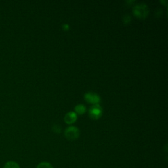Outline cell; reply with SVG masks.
Wrapping results in <instances>:
<instances>
[{"mask_svg": "<svg viewBox=\"0 0 168 168\" xmlns=\"http://www.w3.org/2000/svg\"><path fill=\"white\" fill-rule=\"evenodd\" d=\"M134 15L139 18H145L148 15L149 10L146 5L140 3L135 5L133 9Z\"/></svg>", "mask_w": 168, "mask_h": 168, "instance_id": "1", "label": "cell"}, {"mask_svg": "<svg viewBox=\"0 0 168 168\" xmlns=\"http://www.w3.org/2000/svg\"><path fill=\"white\" fill-rule=\"evenodd\" d=\"M64 134L65 137L68 140H75L80 136V131L74 126H70L65 130Z\"/></svg>", "mask_w": 168, "mask_h": 168, "instance_id": "2", "label": "cell"}, {"mask_svg": "<svg viewBox=\"0 0 168 168\" xmlns=\"http://www.w3.org/2000/svg\"><path fill=\"white\" fill-rule=\"evenodd\" d=\"M89 116L93 119H97L99 117H101L102 114V108L100 106L99 104H95L90 108L89 112Z\"/></svg>", "mask_w": 168, "mask_h": 168, "instance_id": "3", "label": "cell"}, {"mask_svg": "<svg viewBox=\"0 0 168 168\" xmlns=\"http://www.w3.org/2000/svg\"><path fill=\"white\" fill-rule=\"evenodd\" d=\"M85 99L89 102L93 104H97L100 101V97L96 93H87L85 95Z\"/></svg>", "mask_w": 168, "mask_h": 168, "instance_id": "4", "label": "cell"}, {"mask_svg": "<svg viewBox=\"0 0 168 168\" xmlns=\"http://www.w3.org/2000/svg\"><path fill=\"white\" fill-rule=\"evenodd\" d=\"M77 119L76 113L74 112H69L65 115L64 121L67 123H74Z\"/></svg>", "mask_w": 168, "mask_h": 168, "instance_id": "5", "label": "cell"}, {"mask_svg": "<svg viewBox=\"0 0 168 168\" xmlns=\"http://www.w3.org/2000/svg\"><path fill=\"white\" fill-rule=\"evenodd\" d=\"M3 168H20V166L17 162H13V161H9L5 164Z\"/></svg>", "mask_w": 168, "mask_h": 168, "instance_id": "6", "label": "cell"}, {"mask_svg": "<svg viewBox=\"0 0 168 168\" xmlns=\"http://www.w3.org/2000/svg\"><path fill=\"white\" fill-rule=\"evenodd\" d=\"M75 110L78 114H82L85 112V107L83 104H78L75 107Z\"/></svg>", "mask_w": 168, "mask_h": 168, "instance_id": "7", "label": "cell"}, {"mask_svg": "<svg viewBox=\"0 0 168 168\" xmlns=\"http://www.w3.org/2000/svg\"><path fill=\"white\" fill-rule=\"evenodd\" d=\"M36 168H53V167L50 163L43 162L38 164Z\"/></svg>", "mask_w": 168, "mask_h": 168, "instance_id": "8", "label": "cell"}, {"mask_svg": "<svg viewBox=\"0 0 168 168\" xmlns=\"http://www.w3.org/2000/svg\"><path fill=\"white\" fill-rule=\"evenodd\" d=\"M53 130L55 132H57V133H60V130H61V129H60V127L59 125H54V126H53Z\"/></svg>", "mask_w": 168, "mask_h": 168, "instance_id": "9", "label": "cell"}]
</instances>
